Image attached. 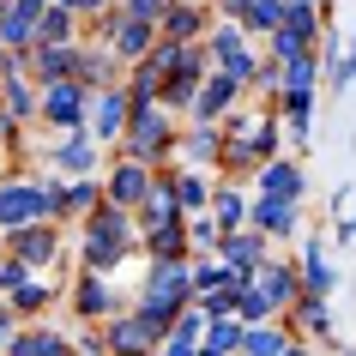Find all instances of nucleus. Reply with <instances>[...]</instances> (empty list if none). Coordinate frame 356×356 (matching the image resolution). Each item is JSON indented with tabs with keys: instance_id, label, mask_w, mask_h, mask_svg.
<instances>
[{
	"instance_id": "1",
	"label": "nucleus",
	"mask_w": 356,
	"mask_h": 356,
	"mask_svg": "<svg viewBox=\"0 0 356 356\" xmlns=\"http://www.w3.org/2000/svg\"><path fill=\"white\" fill-rule=\"evenodd\" d=\"M79 272H121V266L139 254V224H133V211L121 206H97L79 218Z\"/></svg>"
},
{
	"instance_id": "2",
	"label": "nucleus",
	"mask_w": 356,
	"mask_h": 356,
	"mask_svg": "<svg viewBox=\"0 0 356 356\" xmlns=\"http://www.w3.org/2000/svg\"><path fill=\"white\" fill-rule=\"evenodd\" d=\"M175 133H181V121L169 109H157V103H145V109H127V127H121V139H115L109 151L163 169V163H175Z\"/></svg>"
},
{
	"instance_id": "3",
	"label": "nucleus",
	"mask_w": 356,
	"mask_h": 356,
	"mask_svg": "<svg viewBox=\"0 0 356 356\" xmlns=\"http://www.w3.org/2000/svg\"><path fill=\"white\" fill-rule=\"evenodd\" d=\"M91 115V91L79 79H55V85H37V121L55 133H79Z\"/></svg>"
},
{
	"instance_id": "4",
	"label": "nucleus",
	"mask_w": 356,
	"mask_h": 356,
	"mask_svg": "<svg viewBox=\"0 0 356 356\" xmlns=\"http://www.w3.org/2000/svg\"><path fill=\"white\" fill-rule=\"evenodd\" d=\"M97 31V42L109 49L121 67H133V60H145L151 49H157V24H145V19H127V13H103V19L91 24Z\"/></svg>"
},
{
	"instance_id": "5",
	"label": "nucleus",
	"mask_w": 356,
	"mask_h": 356,
	"mask_svg": "<svg viewBox=\"0 0 356 356\" xmlns=\"http://www.w3.org/2000/svg\"><path fill=\"white\" fill-rule=\"evenodd\" d=\"M0 242H6V254L13 260H24L31 272H49V266L60 260V224L55 218H42V224H19V229H0Z\"/></svg>"
},
{
	"instance_id": "6",
	"label": "nucleus",
	"mask_w": 356,
	"mask_h": 356,
	"mask_svg": "<svg viewBox=\"0 0 356 356\" xmlns=\"http://www.w3.org/2000/svg\"><path fill=\"white\" fill-rule=\"evenodd\" d=\"M67 308H73L85 326H103L109 314H121V308H127V296H121L103 272H73V284H67Z\"/></svg>"
},
{
	"instance_id": "7",
	"label": "nucleus",
	"mask_w": 356,
	"mask_h": 356,
	"mask_svg": "<svg viewBox=\"0 0 356 356\" xmlns=\"http://www.w3.org/2000/svg\"><path fill=\"white\" fill-rule=\"evenodd\" d=\"M151 175H157L151 163H139V157H121V151H109V163H103V206L133 211V206H139V200L151 193Z\"/></svg>"
},
{
	"instance_id": "8",
	"label": "nucleus",
	"mask_w": 356,
	"mask_h": 356,
	"mask_svg": "<svg viewBox=\"0 0 356 356\" xmlns=\"http://www.w3.org/2000/svg\"><path fill=\"white\" fill-rule=\"evenodd\" d=\"M157 344H163V332H157L145 314H133V308H121V314L103 320V350L109 356H157Z\"/></svg>"
},
{
	"instance_id": "9",
	"label": "nucleus",
	"mask_w": 356,
	"mask_h": 356,
	"mask_svg": "<svg viewBox=\"0 0 356 356\" xmlns=\"http://www.w3.org/2000/svg\"><path fill=\"white\" fill-rule=\"evenodd\" d=\"M248 175H254V193H266V200H284V206H302V193H308V175H302V163L290 157V151H278V157L254 163Z\"/></svg>"
},
{
	"instance_id": "10",
	"label": "nucleus",
	"mask_w": 356,
	"mask_h": 356,
	"mask_svg": "<svg viewBox=\"0 0 356 356\" xmlns=\"http://www.w3.org/2000/svg\"><path fill=\"white\" fill-rule=\"evenodd\" d=\"M248 229H260L266 242H296L302 229V206H284V200H266V193H248Z\"/></svg>"
},
{
	"instance_id": "11",
	"label": "nucleus",
	"mask_w": 356,
	"mask_h": 356,
	"mask_svg": "<svg viewBox=\"0 0 356 356\" xmlns=\"http://www.w3.org/2000/svg\"><path fill=\"white\" fill-rule=\"evenodd\" d=\"M296 242H302V248H296V260H290V266H296L302 296H326V302H332V290H338V266L326 260V242H320V236H308V229H302Z\"/></svg>"
},
{
	"instance_id": "12",
	"label": "nucleus",
	"mask_w": 356,
	"mask_h": 356,
	"mask_svg": "<svg viewBox=\"0 0 356 356\" xmlns=\"http://www.w3.org/2000/svg\"><path fill=\"white\" fill-rule=\"evenodd\" d=\"M103 163H109V151L91 139V127L60 133V145L49 151V169H55V175H103Z\"/></svg>"
},
{
	"instance_id": "13",
	"label": "nucleus",
	"mask_w": 356,
	"mask_h": 356,
	"mask_svg": "<svg viewBox=\"0 0 356 356\" xmlns=\"http://www.w3.org/2000/svg\"><path fill=\"white\" fill-rule=\"evenodd\" d=\"M218 157H224V127L218 121H188V127L175 133V163L218 169Z\"/></svg>"
},
{
	"instance_id": "14",
	"label": "nucleus",
	"mask_w": 356,
	"mask_h": 356,
	"mask_svg": "<svg viewBox=\"0 0 356 356\" xmlns=\"http://www.w3.org/2000/svg\"><path fill=\"white\" fill-rule=\"evenodd\" d=\"M211 31V6L206 0H169L163 19H157V37L163 42H206Z\"/></svg>"
},
{
	"instance_id": "15",
	"label": "nucleus",
	"mask_w": 356,
	"mask_h": 356,
	"mask_svg": "<svg viewBox=\"0 0 356 356\" xmlns=\"http://www.w3.org/2000/svg\"><path fill=\"white\" fill-rule=\"evenodd\" d=\"M248 290H260V296L272 302L278 314H284V308H290V302L302 296V284H296V266H290V260H278V254H266V260L254 266V272H248Z\"/></svg>"
},
{
	"instance_id": "16",
	"label": "nucleus",
	"mask_w": 356,
	"mask_h": 356,
	"mask_svg": "<svg viewBox=\"0 0 356 356\" xmlns=\"http://www.w3.org/2000/svg\"><path fill=\"white\" fill-rule=\"evenodd\" d=\"M85 127H91V139L103 151L121 139V127H127V91L121 85H103V91H91V115H85Z\"/></svg>"
},
{
	"instance_id": "17",
	"label": "nucleus",
	"mask_w": 356,
	"mask_h": 356,
	"mask_svg": "<svg viewBox=\"0 0 356 356\" xmlns=\"http://www.w3.org/2000/svg\"><path fill=\"white\" fill-rule=\"evenodd\" d=\"M103 206V175H60L55 188V224H79L85 211Z\"/></svg>"
},
{
	"instance_id": "18",
	"label": "nucleus",
	"mask_w": 356,
	"mask_h": 356,
	"mask_svg": "<svg viewBox=\"0 0 356 356\" xmlns=\"http://www.w3.org/2000/svg\"><path fill=\"white\" fill-rule=\"evenodd\" d=\"M242 85L236 79H224V73H206L200 79V91H193V109H188V121H224L229 109H242Z\"/></svg>"
},
{
	"instance_id": "19",
	"label": "nucleus",
	"mask_w": 356,
	"mask_h": 356,
	"mask_svg": "<svg viewBox=\"0 0 356 356\" xmlns=\"http://www.w3.org/2000/svg\"><path fill=\"white\" fill-rule=\"evenodd\" d=\"M6 356H79V350H73V338L55 332V326H42V320H19V332H13Z\"/></svg>"
},
{
	"instance_id": "20",
	"label": "nucleus",
	"mask_w": 356,
	"mask_h": 356,
	"mask_svg": "<svg viewBox=\"0 0 356 356\" xmlns=\"http://www.w3.org/2000/svg\"><path fill=\"white\" fill-rule=\"evenodd\" d=\"M37 19H42V0H0V49H31Z\"/></svg>"
},
{
	"instance_id": "21",
	"label": "nucleus",
	"mask_w": 356,
	"mask_h": 356,
	"mask_svg": "<svg viewBox=\"0 0 356 356\" xmlns=\"http://www.w3.org/2000/svg\"><path fill=\"white\" fill-rule=\"evenodd\" d=\"M73 79L85 85V91H103V85H121L127 79V67L103 49V42H79V67H73Z\"/></svg>"
},
{
	"instance_id": "22",
	"label": "nucleus",
	"mask_w": 356,
	"mask_h": 356,
	"mask_svg": "<svg viewBox=\"0 0 356 356\" xmlns=\"http://www.w3.org/2000/svg\"><path fill=\"white\" fill-rule=\"evenodd\" d=\"M79 67V42H55V49H24V73L31 85H55V79H73Z\"/></svg>"
},
{
	"instance_id": "23",
	"label": "nucleus",
	"mask_w": 356,
	"mask_h": 356,
	"mask_svg": "<svg viewBox=\"0 0 356 356\" xmlns=\"http://www.w3.org/2000/svg\"><path fill=\"white\" fill-rule=\"evenodd\" d=\"M266 254H272V242H266L260 229H229V236H218V260L229 266V272H254V266L266 260Z\"/></svg>"
},
{
	"instance_id": "24",
	"label": "nucleus",
	"mask_w": 356,
	"mask_h": 356,
	"mask_svg": "<svg viewBox=\"0 0 356 356\" xmlns=\"http://www.w3.org/2000/svg\"><path fill=\"white\" fill-rule=\"evenodd\" d=\"M55 302H60V290H55V278H49V272H31L19 290H6V308H13L19 320H42Z\"/></svg>"
},
{
	"instance_id": "25",
	"label": "nucleus",
	"mask_w": 356,
	"mask_h": 356,
	"mask_svg": "<svg viewBox=\"0 0 356 356\" xmlns=\"http://www.w3.org/2000/svg\"><path fill=\"white\" fill-rule=\"evenodd\" d=\"M211 224H218V229H224V236H229V229H242L248 224V188H242V181H211Z\"/></svg>"
},
{
	"instance_id": "26",
	"label": "nucleus",
	"mask_w": 356,
	"mask_h": 356,
	"mask_svg": "<svg viewBox=\"0 0 356 356\" xmlns=\"http://www.w3.org/2000/svg\"><path fill=\"white\" fill-rule=\"evenodd\" d=\"M139 260H188V218L139 236Z\"/></svg>"
},
{
	"instance_id": "27",
	"label": "nucleus",
	"mask_w": 356,
	"mask_h": 356,
	"mask_svg": "<svg viewBox=\"0 0 356 356\" xmlns=\"http://www.w3.org/2000/svg\"><path fill=\"white\" fill-rule=\"evenodd\" d=\"M175 206H181V218H193V211H206V206H211V169L175 163Z\"/></svg>"
},
{
	"instance_id": "28",
	"label": "nucleus",
	"mask_w": 356,
	"mask_h": 356,
	"mask_svg": "<svg viewBox=\"0 0 356 356\" xmlns=\"http://www.w3.org/2000/svg\"><path fill=\"white\" fill-rule=\"evenodd\" d=\"M55 42H79V13H67V6H42L37 42H31V49H55Z\"/></svg>"
},
{
	"instance_id": "29",
	"label": "nucleus",
	"mask_w": 356,
	"mask_h": 356,
	"mask_svg": "<svg viewBox=\"0 0 356 356\" xmlns=\"http://www.w3.org/2000/svg\"><path fill=\"white\" fill-rule=\"evenodd\" d=\"M242 320L236 314H218V320H206V332H200V350H218V356H236L242 350Z\"/></svg>"
},
{
	"instance_id": "30",
	"label": "nucleus",
	"mask_w": 356,
	"mask_h": 356,
	"mask_svg": "<svg viewBox=\"0 0 356 356\" xmlns=\"http://www.w3.org/2000/svg\"><path fill=\"white\" fill-rule=\"evenodd\" d=\"M290 326H284V320H266V326H248L242 332V350L248 356H284V344H290Z\"/></svg>"
},
{
	"instance_id": "31",
	"label": "nucleus",
	"mask_w": 356,
	"mask_h": 356,
	"mask_svg": "<svg viewBox=\"0 0 356 356\" xmlns=\"http://www.w3.org/2000/svg\"><path fill=\"white\" fill-rule=\"evenodd\" d=\"M193 91H200V79L163 73V85H157V109H169L175 121H188V109H193Z\"/></svg>"
},
{
	"instance_id": "32",
	"label": "nucleus",
	"mask_w": 356,
	"mask_h": 356,
	"mask_svg": "<svg viewBox=\"0 0 356 356\" xmlns=\"http://www.w3.org/2000/svg\"><path fill=\"white\" fill-rule=\"evenodd\" d=\"M278 19H284V0H248V13H242L248 42H266L272 31H278Z\"/></svg>"
},
{
	"instance_id": "33",
	"label": "nucleus",
	"mask_w": 356,
	"mask_h": 356,
	"mask_svg": "<svg viewBox=\"0 0 356 356\" xmlns=\"http://www.w3.org/2000/svg\"><path fill=\"white\" fill-rule=\"evenodd\" d=\"M278 91H320V60H314V49L278 67Z\"/></svg>"
},
{
	"instance_id": "34",
	"label": "nucleus",
	"mask_w": 356,
	"mask_h": 356,
	"mask_svg": "<svg viewBox=\"0 0 356 356\" xmlns=\"http://www.w3.org/2000/svg\"><path fill=\"white\" fill-rule=\"evenodd\" d=\"M320 85H326L332 97H344V91L356 85V42H344V49H338V60L326 67V79H320Z\"/></svg>"
},
{
	"instance_id": "35",
	"label": "nucleus",
	"mask_w": 356,
	"mask_h": 356,
	"mask_svg": "<svg viewBox=\"0 0 356 356\" xmlns=\"http://www.w3.org/2000/svg\"><path fill=\"white\" fill-rule=\"evenodd\" d=\"M218 236L224 229L211 224V211H193L188 218V254H218Z\"/></svg>"
},
{
	"instance_id": "36",
	"label": "nucleus",
	"mask_w": 356,
	"mask_h": 356,
	"mask_svg": "<svg viewBox=\"0 0 356 356\" xmlns=\"http://www.w3.org/2000/svg\"><path fill=\"white\" fill-rule=\"evenodd\" d=\"M236 320H242V326H266V320H278V308H272L260 290H242V296H236Z\"/></svg>"
},
{
	"instance_id": "37",
	"label": "nucleus",
	"mask_w": 356,
	"mask_h": 356,
	"mask_svg": "<svg viewBox=\"0 0 356 356\" xmlns=\"http://www.w3.org/2000/svg\"><path fill=\"white\" fill-rule=\"evenodd\" d=\"M169 332H175V338H188V344H200V332H206V314H200V308L188 302V308L175 314V326H169Z\"/></svg>"
},
{
	"instance_id": "38",
	"label": "nucleus",
	"mask_w": 356,
	"mask_h": 356,
	"mask_svg": "<svg viewBox=\"0 0 356 356\" xmlns=\"http://www.w3.org/2000/svg\"><path fill=\"white\" fill-rule=\"evenodd\" d=\"M163 6H169V0H115V13H127V19H145V24L163 19Z\"/></svg>"
},
{
	"instance_id": "39",
	"label": "nucleus",
	"mask_w": 356,
	"mask_h": 356,
	"mask_svg": "<svg viewBox=\"0 0 356 356\" xmlns=\"http://www.w3.org/2000/svg\"><path fill=\"white\" fill-rule=\"evenodd\" d=\"M24 278H31V266H24V260H13V254L0 248V296H6V290H19Z\"/></svg>"
},
{
	"instance_id": "40",
	"label": "nucleus",
	"mask_w": 356,
	"mask_h": 356,
	"mask_svg": "<svg viewBox=\"0 0 356 356\" xmlns=\"http://www.w3.org/2000/svg\"><path fill=\"white\" fill-rule=\"evenodd\" d=\"M157 356H200V344H188V338L163 332V344H157Z\"/></svg>"
},
{
	"instance_id": "41",
	"label": "nucleus",
	"mask_w": 356,
	"mask_h": 356,
	"mask_svg": "<svg viewBox=\"0 0 356 356\" xmlns=\"http://www.w3.org/2000/svg\"><path fill=\"white\" fill-rule=\"evenodd\" d=\"M206 6H211V19H236V24L248 13V0H206Z\"/></svg>"
},
{
	"instance_id": "42",
	"label": "nucleus",
	"mask_w": 356,
	"mask_h": 356,
	"mask_svg": "<svg viewBox=\"0 0 356 356\" xmlns=\"http://www.w3.org/2000/svg\"><path fill=\"white\" fill-rule=\"evenodd\" d=\"M103 13H115V0H79V24H97Z\"/></svg>"
},
{
	"instance_id": "43",
	"label": "nucleus",
	"mask_w": 356,
	"mask_h": 356,
	"mask_svg": "<svg viewBox=\"0 0 356 356\" xmlns=\"http://www.w3.org/2000/svg\"><path fill=\"white\" fill-rule=\"evenodd\" d=\"M13 332H19V314H13V308H6V302H0V350H6V344H13Z\"/></svg>"
},
{
	"instance_id": "44",
	"label": "nucleus",
	"mask_w": 356,
	"mask_h": 356,
	"mask_svg": "<svg viewBox=\"0 0 356 356\" xmlns=\"http://www.w3.org/2000/svg\"><path fill=\"white\" fill-rule=\"evenodd\" d=\"M326 211H332V218H344V211H350V181H344V188H338L332 200H326Z\"/></svg>"
},
{
	"instance_id": "45",
	"label": "nucleus",
	"mask_w": 356,
	"mask_h": 356,
	"mask_svg": "<svg viewBox=\"0 0 356 356\" xmlns=\"http://www.w3.org/2000/svg\"><path fill=\"white\" fill-rule=\"evenodd\" d=\"M332 236H338V242H356V211H344V218H338Z\"/></svg>"
},
{
	"instance_id": "46",
	"label": "nucleus",
	"mask_w": 356,
	"mask_h": 356,
	"mask_svg": "<svg viewBox=\"0 0 356 356\" xmlns=\"http://www.w3.org/2000/svg\"><path fill=\"white\" fill-rule=\"evenodd\" d=\"M284 356H320V350L308 344V338H290V344H284Z\"/></svg>"
},
{
	"instance_id": "47",
	"label": "nucleus",
	"mask_w": 356,
	"mask_h": 356,
	"mask_svg": "<svg viewBox=\"0 0 356 356\" xmlns=\"http://www.w3.org/2000/svg\"><path fill=\"white\" fill-rule=\"evenodd\" d=\"M42 6H67V13H79V0H42Z\"/></svg>"
},
{
	"instance_id": "48",
	"label": "nucleus",
	"mask_w": 356,
	"mask_h": 356,
	"mask_svg": "<svg viewBox=\"0 0 356 356\" xmlns=\"http://www.w3.org/2000/svg\"><path fill=\"white\" fill-rule=\"evenodd\" d=\"M290 6H326V0H290Z\"/></svg>"
},
{
	"instance_id": "49",
	"label": "nucleus",
	"mask_w": 356,
	"mask_h": 356,
	"mask_svg": "<svg viewBox=\"0 0 356 356\" xmlns=\"http://www.w3.org/2000/svg\"><path fill=\"white\" fill-rule=\"evenodd\" d=\"M338 356H356V344H338Z\"/></svg>"
},
{
	"instance_id": "50",
	"label": "nucleus",
	"mask_w": 356,
	"mask_h": 356,
	"mask_svg": "<svg viewBox=\"0 0 356 356\" xmlns=\"http://www.w3.org/2000/svg\"><path fill=\"white\" fill-rule=\"evenodd\" d=\"M200 356H218V350H200Z\"/></svg>"
},
{
	"instance_id": "51",
	"label": "nucleus",
	"mask_w": 356,
	"mask_h": 356,
	"mask_svg": "<svg viewBox=\"0 0 356 356\" xmlns=\"http://www.w3.org/2000/svg\"><path fill=\"white\" fill-rule=\"evenodd\" d=\"M236 356H248V350H236Z\"/></svg>"
},
{
	"instance_id": "52",
	"label": "nucleus",
	"mask_w": 356,
	"mask_h": 356,
	"mask_svg": "<svg viewBox=\"0 0 356 356\" xmlns=\"http://www.w3.org/2000/svg\"><path fill=\"white\" fill-rule=\"evenodd\" d=\"M326 6H332V0H326Z\"/></svg>"
},
{
	"instance_id": "53",
	"label": "nucleus",
	"mask_w": 356,
	"mask_h": 356,
	"mask_svg": "<svg viewBox=\"0 0 356 356\" xmlns=\"http://www.w3.org/2000/svg\"><path fill=\"white\" fill-rule=\"evenodd\" d=\"M0 248H6V242H0Z\"/></svg>"
},
{
	"instance_id": "54",
	"label": "nucleus",
	"mask_w": 356,
	"mask_h": 356,
	"mask_svg": "<svg viewBox=\"0 0 356 356\" xmlns=\"http://www.w3.org/2000/svg\"><path fill=\"white\" fill-rule=\"evenodd\" d=\"M0 356H6V350H0Z\"/></svg>"
}]
</instances>
